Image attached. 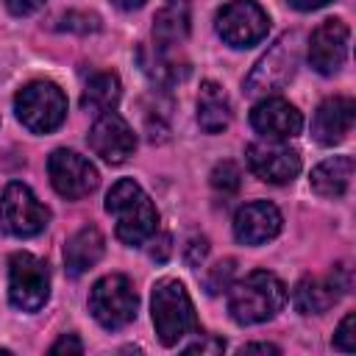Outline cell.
Here are the masks:
<instances>
[{
    "instance_id": "9",
    "label": "cell",
    "mask_w": 356,
    "mask_h": 356,
    "mask_svg": "<svg viewBox=\"0 0 356 356\" xmlns=\"http://www.w3.org/2000/svg\"><path fill=\"white\" fill-rule=\"evenodd\" d=\"M214 28H217V33L222 36L225 44L250 47V44H256L267 36L270 17L253 0H231L217 11Z\"/></svg>"
},
{
    "instance_id": "19",
    "label": "cell",
    "mask_w": 356,
    "mask_h": 356,
    "mask_svg": "<svg viewBox=\"0 0 356 356\" xmlns=\"http://www.w3.org/2000/svg\"><path fill=\"white\" fill-rule=\"evenodd\" d=\"M103 250H106V242H103V234L95 228V225H83L81 231H75L67 245H64V264H67V273L70 275H81L86 270H92L100 259H103Z\"/></svg>"
},
{
    "instance_id": "4",
    "label": "cell",
    "mask_w": 356,
    "mask_h": 356,
    "mask_svg": "<svg viewBox=\"0 0 356 356\" xmlns=\"http://www.w3.org/2000/svg\"><path fill=\"white\" fill-rule=\"evenodd\" d=\"M298 64H300V33L289 31L281 39H275V44H270V50L256 61V67L245 78V92L270 95L284 89L295 78Z\"/></svg>"
},
{
    "instance_id": "3",
    "label": "cell",
    "mask_w": 356,
    "mask_h": 356,
    "mask_svg": "<svg viewBox=\"0 0 356 356\" xmlns=\"http://www.w3.org/2000/svg\"><path fill=\"white\" fill-rule=\"evenodd\" d=\"M153 325L161 345H178L184 337L197 334V317L186 286L178 278H161L153 284Z\"/></svg>"
},
{
    "instance_id": "29",
    "label": "cell",
    "mask_w": 356,
    "mask_h": 356,
    "mask_svg": "<svg viewBox=\"0 0 356 356\" xmlns=\"http://www.w3.org/2000/svg\"><path fill=\"white\" fill-rule=\"evenodd\" d=\"M225 345H222V339H214V337H200L197 342H192V345H186L184 350L186 353H220Z\"/></svg>"
},
{
    "instance_id": "20",
    "label": "cell",
    "mask_w": 356,
    "mask_h": 356,
    "mask_svg": "<svg viewBox=\"0 0 356 356\" xmlns=\"http://www.w3.org/2000/svg\"><path fill=\"white\" fill-rule=\"evenodd\" d=\"M231 122V100L217 81H203L197 92V125L206 134H222Z\"/></svg>"
},
{
    "instance_id": "28",
    "label": "cell",
    "mask_w": 356,
    "mask_h": 356,
    "mask_svg": "<svg viewBox=\"0 0 356 356\" xmlns=\"http://www.w3.org/2000/svg\"><path fill=\"white\" fill-rule=\"evenodd\" d=\"M50 353H83V342L75 337V334H61L53 345H50Z\"/></svg>"
},
{
    "instance_id": "31",
    "label": "cell",
    "mask_w": 356,
    "mask_h": 356,
    "mask_svg": "<svg viewBox=\"0 0 356 356\" xmlns=\"http://www.w3.org/2000/svg\"><path fill=\"white\" fill-rule=\"evenodd\" d=\"M153 245H159V248H153V250H150V256H153L156 261H164V259L170 256V236H167V234H161V236H159V242H153Z\"/></svg>"
},
{
    "instance_id": "12",
    "label": "cell",
    "mask_w": 356,
    "mask_h": 356,
    "mask_svg": "<svg viewBox=\"0 0 356 356\" xmlns=\"http://www.w3.org/2000/svg\"><path fill=\"white\" fill-rule=\"evenodd\" d=\"M350 289V270L337 264L328 275H306L298 281L292 300L300 314H323L328 312L345 292Z\"/></svg>"
},
{
    "instance_id": "22",
    "label": "cell",
    "mask_w": 356,
    "mask_h": 356,
    "mask_svg": "<svg viewBox=\"0 0 356 356\" xmlns=\"http://www.w3.org/2000/svg\"><path fill=\"white\" fill-rule=\"evenodd\" d=\"M120 95H122V86H120L117 72H97L89 78L83 97H81V106L89 111H97V114L114 111L120 103Z\"/></svg>"
},
{
    "instance_id": "25",
    "label": "cell",
    "mask_w": 356,
    "mask_h": 356,
    "mask_svg": "<svg viewBox=\"0 0 356 356\" xmlns=\"http://www.w3.org/2000/svg\"><path fill=\"white\" fill-rule=\"evenodd\" d=\"M234 273H236V261H234V259L217 261V264L209 270V275H206V292H209V295L225 292V289L234 284Z\"/></svg>"
},
{
    "instance_id": "21",
    "label": "cell",
    "mask_w": 356,
    "mask_h": 356,
    "mask_svg": "<svg viewBox=\"0 0 356 356\" xmlns=\"http://www.w3.org/2000/svg\"><path fill=\"white\" fill-rule=\"evenodd\" d=\"M350 178H353V159L350 156H334V159L320 161L312 170V189L320 197L337 200V197H342L348 192Z\"/></svg>"
},
{
    "instance_id": "24",
    "label": "cell",
    "mask_w": 356,
    "mask_h": 356,
    "mask_svg": "<svg viewBox=\"0 0 356 356\" xmlns=\"http://www.w3.org/2000/svg\"><path fill=\"white\" fill-rule=\"evenodd\" d=\"M211 186H214L217 192H222V195L239 192V186H242V172H239V167H236L234 161H220V164L211 170Z\"/></svg>"
},
{
    "instance_id": "27",
    "label": "cell",
    "mask_w": 356,
    "mask_h": 356,
    "mask_svg": "<svg viewBox=\"0 0 356 356\" xmlns=\"http://www.w3.org/2000/svg\"><path fill=\"white\" fill-rule=\"evenodd\" d=\"M209 256V239L206 236H192L184 248V259L189 267H200V261Z\"/></svg>"
},
{
    "instance_id": "16",
    "label": "cell",
    "mask_w": 356,
    "mask_h": 356,
    "mask_svg": "<svg viewBox=\"0 0 356 356\" xmlns=\"http://www.w3.org/2000/svg\"><path fill=\"white\" fill-rule=\"evenodd\" d=\"M353 117H356V103L350 97L342 95L325 97L312 117V136L320 145H339L350 134Z\"/></svg>"
},
{
    "instance_id": "8",
    "label": "cell",
    "mask_w": 356,
    "mask_h": 356,
    "mask_svg": "<svg viewBox=\"0 0 356 356\" xmlns=\"http://www.w3.org/2000/svg\"><path fill=\"white\" fill-rule=\"evenodd\" d=\"M50 222L47 206L19 181H11L0 195V225L11 236H36Z\"/></svg>"
},
{
    "instance_id": "17",
    "label": "cell",
    "mask_w": 356,
    "mask_h": 356,
    "mask_svg": "<svg viewBox=\"0 0 356 356\" xmlns=\"http://www.w3.org/2000/svg\"><path fill=\"white\" fill-rule=\"evenodd\" d=\"M281 211L267 200L245 203L234 217V234L242 245H261L281 231Z\"/></svg>"
},
{
    "instance_id": "14",
    "label": "cell",
    "mask_w": 356,
    "mask_h": 356,
    "mask_svg": "<svg viewBox=\"0 0 356 356\" xmlns=\"http://www.w3.org/2000/svg\"><path fill=\"white\" fill-rule=\"evenodd\" d=\"M350 28L342 19H323L309 36V64L320 75H334L348 58Z\"/></svg>"
},
{
    "instance_id": "32",
    "label": "cell",
    "mask_w": 356,
    "mask_h": 356,
    "mask_svg": "<svg viewBox=\"0 0 356 356\" xmlns=\"http://www.w3.org/2000/svg\"><path fill=\"white\" fill-rule=\"evenodd\" d=\"M331 0H289V6L292 8H298V11H314V8H323V6H328Z\"/></svg>"
},
{
    "instance_id": "33",
    "label": "cell",
    "mask_w": 356,
    "mask_h": 356,
    "mask_svg": "<svg viewBox=\"0 0 356 356\" xmlns=\"http://www.w3.org/2000/svg\"><path fill=\"white\" fill-rule=\"evenodd\" d=\"M239 350H242V353H250V350H261V353H278V348H275V345H270V342H248V345H242Z\"/></svg>"
},
{
    "instance_id": "30",
    "label": "cell",
    "mask_w": 356,
    "mask_h": 356,
    "mask_svg": "<svg viewBox=\"0 0 356 356\" xmlns=\"http://www.w3.org/2000/svg\"><path fill=\"white\" fill-rule=\"evenodd\" d=\"M42 6H44V0H6V8L14 17H28V14L39 11Z\"/></svg>"
},
{
    "instance_id": "23",
    "label": "cell",
    "mask_w": 356,
    "mask_h": 356,
    "mask_svg": "<svg viewBox=\"0 0 356 356\" xmlns=\"http://www.w3.org/2000/svg\"><path fill=\"white\" fill-rule=\"evenodd\" d=\"M53 28L70 31V33H95V31H100V17L92 11H67V14L56 17Z\"/></svg>"
},
{
    "instance_id": "1",
    "label": "cell",
    "mask_w": 356,
    "mask_h": 356,
    "mask_svg": "<svg viewBox=\"0 0 356 356\" xmlns=\"http://www.w3.org/2000/svg\"><path fill=\"white\" fill-rule=\"evenodd\" d=\"M106 211L117 220V239L128 248L145 245L156 236L159 211L147 192L134 178H120L106 195Z\"/></svg>"
},
{
    "instance_id": "26",
    "label": "cell",
    "mask_w": 356,
    "mask_h": 356,
    "mask_svg": "<svg viewBox=\"0 0 356 356\" xmlns=\"http://www.w3.org/2000/svg\"><path fill=\"white\" fill-rule=\"evenodd\" d=\"M353 323H356V314L348 312L334 334V348L337 350H345V353H353L356 350V334H353Z\"/></svg>"
},
{
    "instance_id": "34",
    "label": "cell",
    "mask_w": 356,
    "mask_h": 356,
    "mask_svg": "<svg viewBox=\"0 0 356 356\" xmlns=\"http://www.w3.org/2000/svg\"><path fill=\"white\" fill-rule=\"evenodd\" d=\"M117 8H122V11H134V8H142L147 0H111Z\"/></svg>"
},
{
    "instance_id": "6",
    "label": "cell",
    "mask_w": 356,
    "mask_h": 356,
    "mask_svg": "<svg viewBox=\"0 0 356 356\" xmlns=\"http://www.w3.org/2000/svg\"><path fill=\"white\" fill-rule=\"evenodd\" d=\"M136 309H139V295L128 281V275L111 273L95 281L89 292V312L103 328L108 331L125 328L136 317Z\"/></svg>"
},
{
    "instance_id": "10",
    "label": "cell",
    "mask_w": 356,
    "mask_h": 356,
    "mask_svg": "<svg viewBox=\"0 0 356 356\" xmlns=\"http://www.w3.org/2000/svg\"><path fill=\"white\" fill-rule=\"evenodd\" d=\"M47 172H50V184L53 189L67 197V200H81L86 195H92L100 184V175L95 170V164L67 147H58L50 153L47 159Z\"/></svg>"
},
{
    "instance_id": "15",
    "label": "cell",
    "mask_w": 356,
    "mask_h": 356,
    "mask_svg": "<svg viewBox=\"0 0 356 356\" xmlns=\"http://www.w3.org/2000/svg\"><path fill=\"white\" fill-rule=\"evenodd\" d=\"M250 125L264 139H292L303 128L300 111L284 97H264L250 111Z\"/></svg>"
},
{
    "instance_id": "18",
    "label": "cell",
    "mask_w": 356,
    "mask_h": 356,
    "mask_svg": "<svg viewBox=\"0 0 356 356\" xmlns=\"http://www.w3.org/2000/svg\"><path fill=\"white\" fill-rule=\"evenodd\" d=\"M192 22L189 0H164V6L153 17V47L159 50H175L186 42Z\"/></svg>"
},
{
    "instance_id": "11",
    "label": "cell",
    "mask_w": 356,
    "mask_h": 356,
    "mask_svg": "<svg viewBox=\"0 0 356 356\" xmlns=\"http://www.w3.org/2000/svg\"><path fill=\"white\" fill-rule=\"evenodd\" d=\"M248 167L256 178L267 184H289L300 172V156L295 147L286 145V139H261L248 145Z\"/></svg>"
},
{
    "instance_id": "13",
    "label": "cell",
    "mask_w": 356,
    "mask_h": 356,
    "mask_svg": "<svg viewBox=\"0 0 356 356\" xmlns=\"http://www.w3.org/2000/svg\"><path fill=\"white\" fill-rule=\"evenodd\" d=\"M86 139H89L92 153L108 164H122L136 150V134L117 111H103L89 128Z\"/></svg>"
},
{
    "instance_id": "5",
    "label": "cell",
    "mask_w": 356,
    "mask_h": 356,
    "mask_svg": "<svg viewBox=\"0 0 356 356\" xmlns=\"http://www.w3.org/2000/svg\"><path fill=\"white\" fill-rule=\"evenodd\" d=\"M14 111L28 131L50 134L67 117V97L53 81H31L17 92Z\"/></svg>"
},
{
    "instance_id": "2",
    "label": "cell",
    "mask_w": 356,
    "mask_h": 356,
    "mask_svg": "<svg viewBox=\"0 0 356 356\" xmlns=\"http://www.w3.org/2000/svg\"><path fill=\"white\" fill-rule=\"evenodd\" d=\"M286 303L284 281L270 270H253L228 286V312L239 325L273 320Z\"/></svg>"
},
{
    "instance_id": "7",
    "label": "cell",
    "mask_w": 356,
    "mask_h": 356,
    "mask_svg": "<svg viewBox=\"0 0 356 356\" xmlns=\"http://www.w3.org/2000/svg\"><path fill=\"white\" fill-rule=\"evenodd\" d=\"M8 298L22 312H39L50 298V270L33 253H14L8 259Z\"/></svg>"
}]
</instances>
